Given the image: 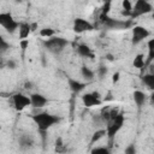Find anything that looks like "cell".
Masks as SVG:
<instances>
[{"instance_id":"6da1fadb","label":"cell","mask_w":154,"mask_h":154,"mask_svg":"<svg viewBox=\"0 0 154 154\" xmlns=\"http://www.w3.org/2000/svg\"><path fill=\"white\" fill-rule=\"evenodd\" d=\"M31 119L37 125V129L40 131H42V132L47 131L51 126H53L54 124L59 123V120H60V118L58 116L51 114L48 112H41V113H37V114H34L31 117Z\"/></svg>"},{"instance_id":"7a4b0ae2","label":"cell","mask_w":154,"mask_h":154,"mask_svg":"<svg viewBox=\"0 0 154 154\" xmlns=\"http://www.w3.org/2000/svg\"><path fill=\"white\" fill-rule=\"evenodd\" d=\"M67 45H69V41L64 37H59V36H53V37H49L46 41H43V46L46 47V49L53 54L61 53Z\"/></svg>"},{"instance_id":"3957f363","label":"cell","mask_w":154,"mask_h":154,"mask_svg":"<svg viewBox=\"0 0 154 154\" xmlns=\"http://www.w3.org/2000/svg\"><path fill=\"white\" fill-rule=\"evenodd\" d=\"M124 120H125L124 116H123L122 113H118V116H117L114 119H112V120L108 122V125H107V129H106V135H107V137H108L111 141L116 137V135H117V134L119 132V130L123 128Z\"/></svg>"},{"instance_id":"277c9868","label":"cell","mask_w":154,"mask_h":154,"mask_svg":"<svg viewBox=\"0 0 154 154\" xmlns=\"http://www.w3.org/2000/svg\"><path fill=\"white\" fill-rule=\"evenodd\" d=\"M100 22L108 29H126L130 26L131 24V19L129 20H119V19H114L108 17L107 14H100Z\"/></svg>"},{"instance_id":"5b68a950","label":"cell","mask_w":154,"mask_h":154,"mask_svg":"<svg viewBox=\"0 0 154 154\" xmlns=\"http://www.w3.org/2000/svg\"><path fill=\"white\" fill-rule=\"evenodd\" d=\"M0 25L7 32L12 34L18 29L19 23L13 18V16L10 12H2V13H0Z\"/></svg>"},{"instance_id":"8992f818","label":"cell","mask_w":154,"mask_h":154,"mask_svg":"<svg viewBox=\"0 0 154 154\" xmlns=\"http://www.w3.org/2000/svg\"><path fill=\"white\" fill-rule=\"evenodd\" d=\"M153 10V6L146 1V0H137L135 2V6H132V10H131V16L130 18H137L142 14H146V13H149L150 11Z\"/></svg>"},{"instance_id":"52a82bcc","label":"cell","mask_w":154,"mask_h":154,"mask_svg":"<svg viewBox=\"0 0 154 154\" xmlns=\"http://www.w3.org/2000/svg\"><path fill=\"white\" fill-rule=\"evenodd\" d=\"M72 29H73L75 32L82 34V32H84V31H91V30L94 29V26H93V24H91L89 20H87V19H84V18H76V19L73 20V26H72Z\"/></svg>"},{"instance_id":"ba28073f","label":"cell","mask_w":154,"mask_h":154,"mask_svg":"<svg viewBox=\"0 0 154 154\" xmlns=\"http://www.w3.org/2000/svg\"><path fill=\"white\" fill-rule=\"evenodd\" d=\"M148 36H149V31L144 26H142V25H135L132 28V43L137 45L141 41H143L144 38H147Z\"/></svg>"},{"instance_id":"9c48e42d","label":"cell","mask_w":154,"mask_h":154,"mask_svg":"<svg viewBox=\"0 0 154 154\" xmlns=\"http://www.w3.org/2000/svg\"><path fill=\"white\" fill-rule=\"evenodd\" d=\"M12 101H13V106L16 108V111H23L25 107L30 106V99L29 96H25L20 93H17L12 96Z\"/></svg>"},{"instance_id":"30bf717a","label":"cell","mask_w":154,"mask_h":154,"mask_svg":"<svg viewBox=\"0 0 154 154\" xmlns=\"http://www.w3.org/2000/svg\"><path fill=\"white\" fill-rule=\"evenodd\" d=\"M29 99H30V106H32L34 108H41L48 102L47 97H45L42 94H38V93L31 94Z\"/></svg>"},{"instance_id":"8fae6325","label":"cell","mask_w":154,"mask_h":154,"mask_svg":"<svg viewBox=\"0 0 154 154\" xmlns=\"http://www.w3.org/2000/svg\"><path fill=\"white\" fill-rule=\"evenodd\" d=\"M82 102L85 107H93V106H99L101 105V100L96 99L91 93H85L82 96Z\"/></svg>"},{"instance_id":"7c38bea8","label":"cell","mask_w":154,"mask_h":154,"mask_svg":"<svg viewBox=\"0 0 154 154\" xmlns=\"http://www.w3.org/2000/svg\"><path fill=\"white\" fill-rule=\"evenodd\" d=\"M67 83H69L70 89L73 93H79V91H82L85 88V83H82V82H79L77 79H73V78H69L67 79Z\"/></svg>"},{"instance_id":"4fadbf2b","label":"cell","mask_w":154,"mask_h":154,"mask_svg":"<svg viewBox=\"0 0 154 154\" xmlns=\"http://www.w3.org/2000/svg\"><path fill=\"white\" fill-rule=\"evenodd\" d=\"M77 53L81 55V57H84V58H93V52H91V48L88 46V45H78L77 46Z\"/></svg>"},{"instance_id":"5bb4252c","label":"cell","mask_w":154,"mask_h":154,"mask_svg":"<svg viewBox=\"0 0 154 154\" xmlns=\"http://www.w3.org/2000/svg\"><path fill=\"white\" fill-rule=\"evenodd\" d=\"M18 28H19V38L26 40V37L31 32L30 31V24L29 23H20Z\"/></svg>"},{"instance_id":"9a60e30c","label":"cell","mask_w":154,"mask_h":154,"mask_svg":"<svg viewBox=\"0 0 154 154\" xmlns=\"http://www.w3.org/2000/svg\"><path fill=\"white\" fill-rule=\"evenodd\" d=\"M132 97H134V101L137 106H142L146 102V99H147L146 94L141 90H135L134 94H132Z\"/></svg>"},{"instance_id":"2e32d148","label":"cell","mask_w":154,"mask_h":154,"mask_svg":"<svg viewBox=\"0 0 154 154\" xmlns=\"http://www.w3.org/2000/svg\"><path fill=\"white\" fill-rule=\"evenodd\" d=\"M19 144L22 148H29L34 144V138L29 135H22L19 138Z\"/></svg>"},{"instance_id":"e0dca14e","label":"cell","mask_w":154,"mask_h":154,"mask_svg":"<svg viewBox=\"0 0 154 154\" xmlns=\"http://www.w3.org/2000/svg\"><path fill=\"white\" fill-rule=\"evenodd\" d=\"M148 51H149V53H148L147 60L144 61V69H146V66H148V65L150 64V61H152L153 58H154V40H153V38H150V40L148 41Z\"/></svg>"},{"instance_id":"ac0fdd59","label":"cell","mask_w":154,"mask_h":154,"mask_svg":"<svg viewBox=\"0 0 154 154\" xmlns=\"http://www.w3.org/2000/svg\"><path fill=\"white\" fill-rule=\"evenodd\" d=\"M142 82L148 87V89H154V75L153 73H146L142 76Z\"/></svg>"},{"instance_id":"d6986e66","label":"cell","mask_w":154,"mask_h":154,"mask_svg":"<svg viewBox=\"0 0 154 154\" xmlns=\"http://www.w3.org/2000/svg\"><path fill=\"white\" fill-rule=\"evenodd\" d=\"M132 65H134V67L140 69V70L144 69V55L143 54H137L135 57L134 61H132Z\"/></svg>"},{"instance_id":"ffe728a7","label":"cell","mask_w":154,"mask_h":154,"mask_svg":"<svg viewBox=\"0 0 154 154\" xmlns=\"http://www.w3.org/2000/svg\"><path fill=\"white\" fill-rule=\"evenodd\" d=\"M81 73H82L83 78H84V79H87L88 82L94 79V72H93L89 67H87L85 65H83V66L81 67Z\"/></svg>"},{"instance_id":"44dd1931","label":"cell","mask_w":154,"mask_h":154,"mask_svg":"<svg viewBox=\"0 0 154 154\" xmlns=\"http://www.w3.org/2000/svg\"><path fill=\"white\" fill-rule=\"evenodd\" d=\"M106 135V130L105 129H100V130H96L93 135H91V138H90V144H94L96 143L97 141H100L103 136Z\"/></svg>"},{"instance_id":"7402d4cb","label":"cell","mask_w":154,"mask_h":154,"mask_svg":"<svg viewBox=\"0 0 154 154\" xmlns=\"http://www.w3.org/2000/svg\"><path fill=\"white\" fill-rule=\"evenodd\" d=\"M54 34H55V31H54V29H52V28H43V29L40 30V35H41L42 37L49 38V37H53Z\"/></svg>"},{"instance_id":"603a6c76","label":"cell","mask_w":154,"mask_h":154,"mask_svg":"<svg viewBox=\"0 0 154 154\" xmlns=\"http://www.w3.org/2000/svg\"><path fill=\"white\" fill-rule=\"evenodd\" d=\"M90 154H112V153L106 147H95V148L91 149Z\"/></svg>"},{"instance_id":"cb8c5ba5","label":"cell","mask_w":154,"mask_h":154,"mask_svg":"<svg viewBox=\"0 0 154 154\" xmlns=\"http://www.w3.org/2000/svg\"><path fill=\"white\" fill-rule=\"evenodd\" d=\"M122 5H123V11H125V12H130V13H131V10H132V4H131L129 0H123Z\"/></svg>"},{"instance_id":"d4e9b609","label":"cell","mask_w":154,"mask_h":154,"mask_svg":"<svg viewBox=\"0 0 154 154\" xmlns=\"http://www.w3.org/2000/svg\"><path fill=\"white\" fill-rule=\"evenodd\" d=\"M124 153L125 154H136V147H135V144H128L126 147H125V150H124Z\"/></svg>"},{"instance_id":"484cf974","label":"cell","mask_w":154,"mask_h":154,"mask_svg":"<svg viewBox=\"0 0 154 154\" xmlns=\"http://www.w3.org/2000/svg\"><path fill=\"white\" fill-rule=\"evenodd\" d=\"M97 75L102 78L103 76H106V75H107V69H106L105 66H100V67L97 69Z\"/></svg>"},{"instance_id":"4316f807","label":"cell","mask_w":154,"mask_h":154,"mask_svg":"<svg viewBox=\"0 0 154 154\" xmlns=\"http://www.w3.org/2000/svg\"><path fill=\"white\" fill-rule=\"evenodd\" d=\"M8 48H10V45H8L6 41H4V42H1V43H0V53L6 52Z\"/></svg>"},{"instance_id":"83f0119b","label":"cell","mask_w":154,"mask_h":154,"mask_svg":"<svg viewBox=\"0 0 154 154\" xmlns=\"http://www.w3.org/2000/svg\"><path fill=\"white\" fill-rule=\"evenodd\" d=\"M109 7H111V2H109V1H107V2L103 5V7H102L101 13H102V14H107V13L109 12Z\"/></svg>"},{"instance_id":"f1b7e54d","label":"cell","mask_w":154,"mask_h":154,"mask_svg":"<svg viewBox=\"0 0 154 154\" xmlns=\"http://www.w3.org/2000/svg\"><path fill=\"white\" fill-rule=\"evenodd\" d=\"M19 45H20V48H22L23 51H25L26 47H28V45H29V41H28V40H20Z\"/></svg>"},{"instance_id":"f546056e","label":"cell","mask_w":154,"mask_h":154,"mask_svg":"<svg viewBox=\"0 0 154 154\" xmlns=\"http://www.w3.org/2000/svg\"><path fill=\"white\" fill-rule=\"evenodd\" d=\"M54 146H55V148H57V147H60V146H64L63 138H61V137H58V138L55 140V144H54Z\"/></svg>"},{"instance_id":"4dcf8cb0","label":"cell","mask_w":154,"mask_h":154,"mask_svg":"<svg viewBox=\"0 0 154 154\" xmlns=\"http://www.w3.org/2000/svg\"><path fill=\"white\" fill-rule=\"evenodd\" d=\"M7 66H8L10 69H16V63H14L13 60H8V61H7Z\"/></svg>"},{"instance_id":"1f68e13d","label":"cell","mask_w":154,"mask_h":154,"mask_svg":"<svg viewBox=\"0 0 154 154\" xmlns=\"http://www.w3.org/2000/svg\"><path fill=\"white\" fill-rule=\"evenodd\" d=\"M119 72H116V73H113V76H112V81L116 83V82H118V79H119Z\"/></svg>"},{"instance_id":"d6a6232c","label":"cell","mask_w":154,"mask_h":154,"mask_svg":"<svg viewBox=\"0 0 154 154\" xmlns=\"http://www.w3.org/2000/svg\"><path fill=\"white\" fill-rule=\"evenodd\" d=\"M37 29V23H31L30 24V31L32 32V31H35Z\"/></svg>"},{"instance_id":"836d02e7","label":"cell","mask_w":154,"mask_h":154,"mask_svg":"<svg viewBox=\"0 0 154 154\" xmlns=\"http://www.w3.org/2000/svg\"><path fill=\"white\" fill-rule=\"evenodd\" d=\"M24 85H25V89H31L32 88V83L31 82H26Z\"/></svg>"},{"instance_id":"e575fe53","label":"cell","mask_w":154,"mask_h":154,"mask_svg":"<svg viewBox=\"0 0 154 154\" xmlns=\"http://www.w3.org/2000/svg\"><path fill=\"white\" fill-rule=\"evenodd\" d=\"M91 94H93V95H94V96H95L96 99H99V100H100V97H101V94H100L99 91H93Z\"/></svg>"},{"instance_id":"d590c367","label":"cell","mask_w":154,"mask_h":154,"mask_svg":"<svg viewBox=\"0 0 154 154\" xmlns=\"http://www.w3.org/2000/svg\"><path fill=\"white\" fill-rule=\"evenodd\" d=\"M106 59H107V60H109V61H113V59H114V58H113V55H112V54H109V53H108V54H106Z\"/></svg>"},{"instance_id":"8d00e7d4","label":"cell","mask_w":154,"mask_h":154,"mask_svg":"<svg viewBox=\"0 0 154 154\" xmlns=\"http://www.w3.org/2000/svg\"><path fill=\"white\" fill-rule=\"evenodd\" d=\"M4 41H5V40H4V37H2V35H0V43H1V42H4Z\"/></svg>"},{"instance_id":"74e56055","label":"cell","mask_w":154,"mask_h":154,"mask_svg":"<svg viewBox=\"0 0 154 154\" xmlns=\"http://www.w3.org/2000/svg\"><path fill=\"white\" fill-rule=\"evenodd\" d=\"M0 129H1V126H0Z\"/></svg>"}]
</instances>
